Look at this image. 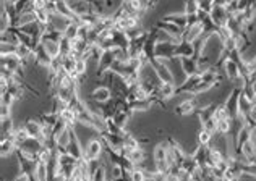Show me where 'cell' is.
I'll list each match as a JSON object with an SVG mask.
<instances>
[{
    "mask_svg": "<svg viewBox=\"0 0 256 181\" xmlns=\"http://www.w3.org/2000/svg\"><path fill=\"white\" fill-rule=\"evenodd\" d=\"M154 159V170L160 173H169L170 162H169V144L167 143H159L154 147L153 152Z\"/></svg>",
    "mask_w": 256,
    "mask_h": 181,
    "instance_id": "obj_1",
    "label": "cell"
},
{
    "mask_svg": "<svg viewBox=\"0 0 256 181\" xmlns=\"http://www.w3.org/2000/svg\"><path fill=\"white\" fill-rule=\"evenodd\" d=\"M183 97L180 100V104L175 107V115L178 117H188V115H193L195 112H198V100L197 95L193 94H182Z\"/></svg>",
    "mask_w": 256,
    "mask_h": 181,
    "instance_id": "obj_2",
    "label": "cell"
},
{
    "mask_svg": "<svg viewBox=\"0 0 256 181\" xmlns=\"http://www.w3.org/2000/svg\"><path fill=\"white\" fill-rule=\"evenodd\" d=\"M149 65H151L153 70L156 72V74H158L160 83H175L172 70L169 68V60L153 58V60H149Z\"/></svg>",
    "mask_w": 256,
    "mask_h": 181,
    "instance_id": "obj_3",
    "label": "cell"
},
{
    "mask_svg": "<svg viewBox=\"0 0 256 181\" xmlns=\"http://www.w3.org/2000/svg\"><path fill=\"white\" fill-rule=\"evenodd\" d=\"M2 68L8 70V72H12L13 74H17L21 79L24 78V62L21 58L18 57L17 54H8V55H2Z\"/></svg>",
    "mask_w": 256,
    "mask_h": 181,
    "instance_id": "obj_4",
    "label": "cell"
},
{
    "mask_svg": "<svg viewBox=\"0 0 256 181\" xmlns=\"http://www.w3.org/2000/svg\"><path fill=\"white\" fill-rule=\"evenodd\" d=\"M104 150H105L104 141H102L101 136H98V138H93L86 144V147H84V154H86L91 160H96V162H98V160H101Z\"/></svg>",
    "mask_w": 256,
    "mask_h": 181,
    "instance_id": "obj_5",
    "label": "cell"
},
{
    "mask_svg": "<svg viewBox=\"0 0 256 181\" xmlns=\"http://www.w3.org/2000/svg\"><path fill=\"white\" fill-rule=\"evenodd\" d=\"M175 49H177L175 42H158L156 44V58L172 62L175 60Z\"/></svg>",
    "mask_w": 256,
    "mask_h": 181,
    "instance_id": "obj_6",
    "label": "cell"
},
{
    "mask_svg": "<svg viewBox=\"0 0 256 181\" xmlns=\"http://www.w3.org/2000/svg\"><path fill=\"white\" fill-rule=\"evenodd\" d=\"M115 63V58H114V52L112 49L109 50H104L101 58L98 60V76H105V73L110 72V68H112V65Z\"/></svg>",
    "mask_w": 256,
    "mask_h": 181,
    "instance_id": "obj_7",
    "label": "cell"
},
{
    "mask_svg": "<svg viewBox=\"0 0 256 181\" xmlns=\"http://www.w3.org/2000/svg\"><path fill=\"white\" fill-rule=\"evenodd\" d=\"M167 144H169V162H170V165L172 163L182 165L183 159L187 157V154L183 152V149L180 147L178 143H175L174 139H169Z\"/></svg>",
    "mask_w": 256,
    "mask_h": 181,
    "instance_id": "obj_8",
    "label": "cell"
},
{
    "mask_svg": "<svg viewBox=\"0 0 256 181\" xmlns=\"http://www.w3.org/2000/svg\"><path fill=\"white\" fill-rule=\"evenodd\" d=\"M203 34H204V31H203V24L198 23V24H195V26L185 28L183 36H182V41L190 42V44H195V42H198L199 39L203 37Z\"/></svg>",
    "mask_w": 256,
    "mask_h": 181,
    "instance_id": "obj_9",
    "label": "cell"
},
{
    "mask_svg": "<svg viewBox=\"0 0 256 181\" xmlns=\"http://www.w3.org/2000/svg\"><path fill=\"white\" fill-rule=\"evenodd\" d=\"M33 60H34V62H36L38 65H41V67L49 68V67H51V63H52L54 58L47 54V50H46V47H44L42 44H38L36 49H34Z\"/></svg>",
    "mask_w": 256,
    "mask_h": 181,
    "instance_id": "obj_10",
    "label": "cell"
},
{
    "mask_svg": "<svg viewBox=\"0 0 256 181\" xmlns=\"http://www.w3.org/2000/svg\"><path fill=\"white\" fill-rule=\"evenodd\" d=\"M177 95V86L175 83H160L158 90V104H162L165 100L172 99Z\"/></svg>",
    "mask_w": 256,
    "mask_h": 181,
    "instance_id": "obj_11",
    "label": "cell"
},
{
    "mask_svg": "<svg viewBox=\"0 0 256 181\" xmlns=\"http://www.w3.org/2000/svg\"><path fill=\"white\" fill-rule=\"evenodd\" d=\"M156 26L160 28V29H164V31L167 34H170V36H172L177 42L182 41V36H183V31H185L183 28H180V26H177V24H174V23L164 21V19H160V21L156 24Z\"/></svg>",
    "mask_w": 256,
    "mask_h": 181,
    "instance_id": "obj_12",
    "label": "cell"
},
{
    "mask_svg": "<svg viewBox=\"0 0 256 181\" xmlns=\"http://www.w3.org/2000/svg\"><path fill=\"white\" fill-rule=\"evenodd\" d=\"M91 99L96 104H109L112 100V89L109 86H99L96 89H93Z\"/></svg>",
    "mask_w": 256,
    "mask_h": 181,
    "instance_id": "obj_13",
    "label": "cell"
},
{
    "mask_svg": "<svg viewBox=\"0 0 256 181\" xmlns=\"http://www.w3.org/2000/svg\"><path fill=\"white\" fill-rule=\"evenodd\" d=\"M183 57H197V45L180 41L177 44V49H175V58H183Z\"/></svg>",
    "mask_w": 256,
    "mask_h": 181,
    "instance_id": "obj_14",
    "label": "cell"
},
{
    "mask_svg": "<svg viewBox=\"0 0 256 181\" xmlns=\"http://www.w3.org/2000/svg\"><path fill=\"white\" fill-rule=\"evenodd\" d=\"M72 21H75V19H70V18H67V17H63V15H60V13L55 12V13H52L51 23H49L47 26L63 34V31L67 29V26H68V24L72 23Z\"/></svg>",
    "mask_w": 256,
    "mask_h": 181,
    "instance_id": "obj_15",
    "label": "cell"
},
{
    "mask_svg": "<svg viewBox=\"0 0 256 181\" xmlns=\"http://www.w3.org/2000/svg\"><path fill=\"white\" fill-rule=\"evenodd\" d=\"M211 18H213V21L217 24V26H224L225 23H227V19H229V12H227V8L222 7V5H214L213 10H211Z\"/></svg>",
    "mask_w": 256,
    "mask_h": 181,
    "instance_id": "obj_16",
    "label": "cell"
},
{
    "mask_svg": "<svg viewBox=\"0 0 256 181\" xmlns=\"http://www.w3.org/2000/svg\"><path fill=\"white\" fill-rule=\"evenodd\" d=\"M59 117L62 118L70 128H73L75 125L79 123V112H78V110H75L73 107H70V105L59 113Z\"/></svg>",
    "mask_w": 256,
    "mask_h": 181,
    "instance_id": "obj_17",
    "label": "cell"
},
{
    "mask_svg": "<svg viewBox=\"0 0 256 181\" xmlns=\"http://www.w3.org/2000/svg\"><path fill=\"white\" fill-rule=\"evenodd\" d=\"M180 63H182V65H180V67H182L185 76H193V74L199 73V68H198V58H197V57H192V58L183 57V58H180Z\"/></svg>",
    "mask_w": 256,
    "mask_h": 181,
    "instance_id": "obj_18",
    "label": "cell"
},
{
    "mask_svg": "<svg viewBox=\"0 0 256 181\" xmlns=\"http://www.w3.org/2000/svg\"><path fill=\"white\" fill-rule=\"evenodd\" d=\"M67 152L70 155H73L75 159H81L83 157V154H84V147H83V144L79 143V139H78V134L75 133V129H73V133H72V141H70V144H68V147H67Z\"/></svg>",
    "mask_w": 256,
    "mask_h": 181,
    "instance_id": "obj_19",
    "label": "cell"
},
{
    "mask_svg": "<svg viewBox=\"0 0 256 181\" xmlns=\"http://www.w3.org/2000/svg\"><path fill=\"white\" fill-rule=\"evenodd\" d=\"M122 154H123L125 157H127L133 165H137V167H143L144 160H146V154H144V150H143L141 147L133 149V150H122Z\"/></svg>",
    "mask_w": 256,
    "mask_h": 181,
    "instance_id": "obj_20",
    "label": "cell"
},
{
    "mask_svg": "<svg viewBox=\"0 0 256 181\" xmlns=\"http://www.w3.org/2000/svg\"><path fill=\"white\" fill-rule=\"evenodd\" d=\"M24 128H26V131L29 133V136L34 139H41V136H42V123H41V120H36V118H29L26 120V123L23 125Z\"/></svg>",
    "mask_w": 256,
    "mask_h": 181,
    "instance_id": "obj_21",
    "label": "cell"
},
{
    "mask_svg": "<svg viewBox=\"0 0 256 181\" xmlns=\"http://www.w3.org/2000/svg\"><path fill=\"white\" fill-rule=\"evenodd\" d=\"M51 180H52V175H51V170H49V165L38 162L36 170H34V177L31 178V181H51Z\"/></svg>",
    "mask_w": 256,
    "mask_h": 181,
    "instance_id": "obj_22",
    "label": "cell"
},
{
    "mask_svg": "<svg viewBox=\"0 0 256 181\" xmlns=\"http://www.w3.org/2000/svg\"><path fill=\"white\" fill-rule=\"evenodd\" d=\"M132 110H130V107L127 105V107H123V109H118L117 112H115V115L112 117V120L115 122V125H118L120 128L125 129V127H127V123H128V120L130 117H132Z\"/></svg>",
    "mask_w": 256,
    "mask_h": 181,
    "instance_id": "obj_23",
    "label": "cell"
},
{
    "mask_svg": "<svg viewBox=\"0 0 256 181\" xmlns=\"http://www.w3.org/2000/svg\"><path fill=\"white\" fill-rule=\"evenodd\" d=\"M33 23H36V17H34V12H24V13L18 15V17L15 18L13 26L21 29V28L28 26V24H33Z\"/></svg>",
    "mask_w": 256,
    "mask_h": 181,
    "instance_id": "obj_24",
    "label": "cell"
},
{
    "mask_svg": "<svg viewBox=\"0 0 256 181\" xmlns=\"http://www.w3.org/2000/svg\"><path fill=\"white\" fill-rule=\"evenodd\" d=\"M164 21H169V23H174L177 24V26L180 28H187V13L185 12H180V13H169L165 15V17L162 18Z\"/></svg>",
    "mask_w": 256,
    "mask_h": 181,
    "instance_id": "obj_25",
    "label": "cell"
},
{
    "mask_svg": "<svg viewBox=\"0 0 256 181\" xmlns=\"http://www.w3.org/2000/svg\"><path fill=\"white\" fill-rule=\"evenodd\" d=\"M41 44L46 47L47 54L51 55L52 58H59L60 57V42L59 41H52V39H46L42 37L41 39Z\"/></svg>",
    "mask_w": 256,
    "mask_h": 181,
    "instance_id": "obj_26",
    "label": "cell"
},
{
    "mask_svg": "<svg viewBox=\"0 0 256 181\" xmlns=\"http://www.w3.org/2000/svg\"><path fill=\"white\" fill-rule=\"evenodd\" d=\"M17 150H18V145L15 144L13 138L2 139V147H0V152H2L3 159H7L8 155H12V154H17Z\"/></svg>",
    "mask_w": 256,
    "mask_h": 181,
    "instance_id": "obj_27",
    "label": "cell"
},
{
    "mask_svg": "<svg viewBox=\"0 0 256 181\" xmlns=\"http://www.w3.org/2000/svg\"><path fill=\"white\" fill-rule=\"evenodd\" d=\"M55 12L63 15V17H67L70 19H78L77 15L72 12V8H70L67 0H57V3H55Z\"/></svg>",
    "mask_w": 256,
    "mask_h": 181,
    "instance_id": "obj_28",
    "label": "cell"
},
{
    "mask_svg": "<svg viewBox=\"0 0 256 181\" xmlns=\"http://www.w3.org/2000/svg\"><path fill=\"white\" fill-rule=\"evenodd\" d=\"M79 34H81V24L78 23V19H75V21H72L67 26V29L63 31V37H67V39H77L79 37Z\"/></svg>",
    "mask_w": 256,
    "mask_h": 181,
    "instance_id": "obj_29",
    "label": "cell"
},
{
    "mask_svg": "<svg viewBox=\"0 0 256 181\" xmlns=\"http://www.w3.org/2000/svg\"><path fill=\"white\" fill-rule=\"evenodd\" d=\"M153 100L151 99H144V100H135V102L128 104V107L132 112H146L153 107Z\"/></svg>",
    "mask_w": 256,
    "mask_h": 181,
    "instance_id": "obj_30",
    "label": "cell"
},
{
    "mask_svg": "<svg viewBox=\"0 0 256 181\" xmlns=\"http://www.w3.org/2000/svg\"><path fill=\"white\" fill-rule=\"evenodd\" d=\"M12 138H13V141H15V144L18 145V147H21V145L26 143V141L31 138L29 136V133L26 131V128L24 127H21V128H17L15 129V133L12 134Z\"/></svg>",
    "mask_w": 256,
    "mask_h": 181,
    "instance_id": "obj_31",
    "label": "cell"
},
{
    "mask_svg": "<svg viewBox=\"0 0 256 181\" xmlns=\"http://www.w3.org/2000/svg\"><path fill=\"white\" fill-rule=\"evenodd\" d=\"M213 138H214V133L209 131L208 128H204L201 125V129H199L198 134H197L198 145H209V143L213 141Z\"/></svg>",
    "mask_w": 256,
    "mask_h": 181,
    "instance_id": "obj_32",
    "label": "cell"
},
{
    "mask_svg": "<svg viewBox=\"0 0 256 181\" xmlns=\"http://www.w3.org/2000/svg\"><path fill=\"white\" fill-rule=\"evenodd\" d=\"M2 122V139L5 138H12V134L15 133V125H13V120L12 117L10 118H3V120H0Z\"/></svg>",
    "mask_w": 256,
    "mask_h": 181,
    "instance_id": "obj_33",
    "label": "cell"
},
{
    "mask_svg": "<svg viewBox=\"0 0 256 181\" xmlns=\"http://www.w3.org/2000/svg\"><path fill=\"white\" fill-rule=\"evenodd\" d=\"M34 17H36V23H39L41 26H47V24L51 23L52 13L47 12V10H36Z\"/></svg>",
    "mask_w": 256,
    "mask_h": 181,
    "instance_id": "obj_34",
    "label": "cell"
},
{
    "mask_svg": "<svg viewBox=\"0 0 256 181\" xmlns=\"http://www.w3.org/2000/svg\"><path fill=\"white\" fill-rule=\"evenodd\" d=\"M59 113H55V112H49V113H44L41 118V123H42V127H49V128H54L55 127V123L59 122Z\"/></svg>",
    "mask_w": 256,
    "mask_h": 181,
    "instance_id": "obj_35",
    "label": "cell"
},
{
    "mask_svg": "<svg viewBox=\"0 0 256 181\" xmlns=\"http://www.w3.org/2000/svg\"><path fill=\"white\" fill-rule=\"evenodd\" d=\"M128 181H148V170L143 167H137L128 175Z\"/></svg>",
    "mask_w": 256,
    "mask_h": 181,
    "instance_id": "obj_36",
    "label": "cell"
},
{
    "mask_svg": "<svg viewBox=\"0 0 256 181\" xmlns=\"http://www.w3.org/2000/svg\"><path fill=\"white\" fill-rule=\"evenodd\" d=\"M183 12L187 15H197L199 12V2L198 0H185Z\"/></svg>",
    "mask_w": 256,
    "mask_h": 181,
    "instance_id": "obj_37",
    "label": "cell"
},
{
    "mask_svg": "<svg viewBox=\"0 0 256 181\" xmlns=\"http://www.w3.org/2000/svg\"><path fill=\"white\" fill-rule=\"evenodd\" d=\"M77 74L79 78L83 76V74H86V72H88V60L86 58H83V57H79V58H77Z\"/></svg>",
    "mask_w": 256,
    "mask_h": 181,
    "instance_id": "obj_38",
    "label": "cell"
},
{
    "mask_svg": "<svg viewBox=\"0 0 256 181\" xmlns=\"http://www.w3.org/2000/svg\"><path fill=\"white\" fill-rule=\"evenodd\" d=\"M17 44L13 42H5L2 41V45H0V49H2V55H8V54H15L17 52Z\"/></svg>",
    "mask_w": 256,
    "mask_h": 181,
    "instance_id": "obj_39",
    "label": "cell"
},
{
    "mask_svg": "<svg viewBox=\"0 0 256 181\" xmlns=\"http://www.w3.org/2000/svg\"><path fill=\"white\" fill-rule=\"evenodd\" d=\"M10 117H12V105L2 104V105H0V120L10 118Z\"/></svg>",
    "mask_w": 256,
    "mask_h": 181,
    "instance_id": "obj_40",
    "label": "cell"
},
{
    "mask_svg": "<svg viewBox=\"0 0 256 181\" xmlns=\"http://www.w3.org/2000/svg\"><path fill=\"white\" fill-rule=\"evenodd\" d=\"M47 0H31V8L36 12V10H46L47 8Z\"/></svg>",
    "mask_w": 256,
    "mask_h": 181,
    "instance_id": "obj_41",
    "label": "cell"
},
{
    "mask_svg": "<svg viewBox=\"0 0 256 181\" xmlns=\"http://www.w3.org/2000/svg\"><path fill=\"white\" fill-rule=\"evenodd\" d=\"M15 181H31V178H29L28 175H24V173H18V177L15 178Z\"/></svg>",
    "mask_w": 256,
    "mask_h": 181,
    "instance_id": "obj_42",
    "label": "cell"
}]
</instances>
